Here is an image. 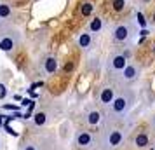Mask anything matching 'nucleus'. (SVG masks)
Returning <instances> with one entry per match:
<instances>
[{
	"label": "nucleus",
	"instance_id": "4",
	"mask_svg": "<svg viewBox=\"0 0 155 150\" xmlns=\"http://www.w3.org/2000/svg\"><path fill=\"white\" fill-rule=\"evenodd\" d=\"M133 35H134V30H133V26H131L129 23H119L112 32L113 40L119 42V44H127L131 38H133Z\"/></svg>",
	"mask_w": 155,
	"mask_h": 150
},
{
	"label": "nucleus",
	"instance_id": "28",
	"mask_svg": "<svg viewBox=\"0 0 155 150\" xmlns=\"http://www.w3.org/2000/svg\"><path fill=\"white\" fill-rule=\"evenodd\" d=\"M0 143H2V140H0Z\"/></svg>",
	"mask_w": 155,
	"mask_h": 150
},
{
	"label": "nucleus",
	"instance_id": "21",
	"mask_svg": "<svg viewBox=\"0 0 155 150\" xmlns=\"http://www.w3.org/2000/svg\"><path fill=\"white\" fill-rule=\"evenodd\" d=\"M5 96V87H4V84H0V100Z\"/></svg>",
	"mask_w": 155,
	"mask_h": 150
},
{
	"label": "nucleus",
	"instance_id": "5",
	"mask_svg": "<svg viewBox=\"0 0 155 150\" xmlns=\"http://www.w3.org/2000/svg\"><path fill=\"white\" fill-rule=\"evenodd\" d=\"M127 65L129 63H127V56L126 54H119V52H115V54H112V56L108 58L106 68H108V72H112V73H120Z\"/></svg>",
	"mask_w": 155,
	"mask_h": 150
},
{
	"label": "nucleus",
	"instance_id": "20",
	"mask_svg": "<svg viewBox=\"0 0 155 150\" xmlns=\"http://www.w3.org/2000/svg\"><path fill=\"white\" fill-rule=\"evenodd\" d=\"M4 128H5V131H7L9 135H12V136H18V133H16V131H12V128H11V126H7V124H5Z\"/></svg>",
	"mask_w": 155,
	"mask_h": 150
},
{
	"label": "nucleus",
	"instance_id": "3",
	"mask_svg": "<svg viewBox=\"0 0 155 150\" xmlns=\"http://www.w3.org/2000/svg\"><path fill=\"white\" fill-rule=\"evenodd\" d=\"M19 42V33L18 30L12 28H2V33H0V49L9 52L12 51Z\"/></svg>",
	"mask_w": 155,
	"mask_h": 150
},
{
	"label": "nucleus",
	"instance_id": "6",
	"mask_svg": "<svg viewBox=\"0 0 155 150\" xmlns=\"http://www.w3.org/2000/svg\"><path fill=\"white\" fill-rule=\"evenodd\" d=\"M140 66L138 65H133L129 63L124 68V70L119 73V79L120 82H124V84H129V82H134V80H138V77H140Z\"/></svg>",
	"mask_w": 155,
	"mask_h": 150
},
{
	"label": "nucleus",
	"instance_id": "27",
	"mask_svg": "<svg viewBox=\"0 0 155 150\" xmlns=\"http://www.w3.org/2000/svg\"><path fill=\"white\" fill-rule=\"evenodd\" d=\"M18 2H21V0H18Z\"/></svg>",
	"mask_w": 155,
	"mask_h": 150
},
{
	"label": "nucleus",
	"instance_id": "14",
	"mask_svg": "<svg viewBox=\"0 0 155 150\" xmlns=\"http://www.w3.org/2000/svg\"><path fill=\"white\" fill-rule=\"evenodd\" d=\"M148 143H150V140H148L147 133H140V135H136V138H134V145L138 148H145V147H148Z\"/></svg>",
	"mask_w": 155,
	"mask_h": 150
},
{
	"label": "nucleus",
	"instance_id": "7",
	"mask_svg": "<svg viewBox=\"0 0 155 150\" xmlns=\"http://www.w3.org/2000/svg\"><path fill=\"white\" fill-rule=\"evenodd\" d=\"M115 98H117V89L113 86H105L99 91V103L105 107H110Z\"/></svg>",
	"mask_w": 155,
	"mask_h": 150
},
{
	"label": "nucleus",
	"instance_id": "2",
	"mask_svg": "<svg viewBox=\"0 0 155 150\" xmlns=\"http://www.w3.org/2000/svg\"><path fill=\"white\" fill-rule=\"evenodd\" d=\"M122 142H124V133L120 129H106L101 138V147L103 150H115L122 145Z\"/></svg>",
	"mask_w": 155,
	"mask_h": 150
},
{
	"label": "nucleus",
	"instance_id": "13",
	"mask_svg": "<svg viewBox=\"0 0 155 150\" xmlns=\"http://www.w3.org/2000/svg\"><path fill=\"white\" fill-rule=\"evenodd\" d=\"M31 119H33V126L35 128H42V126H45V122H47V114L45 112H37Z\"/></svg>",
	"mask_w": 155,
	"mask_h": 150
},
{
	"label": "nucleus",
	"instance_id": "19",
	"mask_svg": "<svg viewBox=\"0 0 155 150\" xmlns=\"http://www.w3.org/2000/svg\"><path fill=\"white\" fill-rule=\"evenodd\" d=\"M23 150H38V148H37V145H33V143H26L23 147Z\"/></svg>",
	"mask_w": 155,
	"mask_h": 150
},
{
	"label": "nucleus",
	"instance_id": "10",
	"mask_svg": "<svg viewBox=\"0 0 155 150\" xmlns=\"http://www.w3.org/2000/svg\"><path fill=\"white\" fill-rule=\"evenodd\" d=\"M58 66H59V63H58V58L56 56H49V58H45V59H44L42 68H44V72H45L47 75H54V73L58 72Z\"/></svg>",
	"mask_w": 155,
	"mask_h": 150
},
{
	"label": "nucleus",
	"instance_id": "26",
	"mask_svg": "<svg viewBox=\"0 0 155 150\" xmlns=\"http://www.w3.org/2000/svg\"><path fill=\"white\" fill-rule=\"evenodd\" d=\"M153 52H155V47H153Z\"/></svg>",
	"mask_w": 155,
	"mask_h": 150
},
{
	"label": "nucleus",
	"instance_id": "17",
	"mask_svg": "<svg viewBox=\"0 0 155 150\" xmlns=\"http://www.w3.org/2000/svg\"><path fill=\"white\" fill-rule=\"evenodd\" d=\"M126 0H113L112 2V5H113V11L115 12H120V11H124L126 9Z\"/></svg>",
	"mask_w": 155,
	"mask_h": 150
},
{
	"label": "nucleus",
	"instance_id": "9",
	"mask_svg": "<svg viewBox=\"0 0 155 150\" xmlns=\"http://www.w3.org/2000/svg\"><path fill=\"white\" fill-rule=\"evenodd\" d=\"M92 42H94V38H92V33L91 32H82V33H78L77 37V44L80 49L84 51H89L92 47Z\"/></svg>",
	"mask_w": 155,
	"mask_h": 150
},
{
	"label": "nucleus",
	"instance_id": "23",
	"mask_svg": "<svg viewBox=\"0 0 155 150\" xmlns=\"http://www.w3.org/2000/svg\"><path fill=\"white\" fill-rule=\"evenodd\" d=\"M141 2H143V4H148V2H152V0H141Z\"/></svg>",
	"mask_w": 155,
	"mask_h": 150
},
{
	"label": "nucleus",
	"instance_id": "24",
	"mask_svg": "<svg viewBox=\"0 0 155 150\" xmlns=\"http://www.w3.org/2000/svg\"><path fill=\"white\" fill-rule=\"evenodd\" d=\"M152 124H153V128H155V117H153V122H152Z\"/></svg>",
	"mask_w": 155,
	"mask_h": 150
},
{
	"label": "nucleus",
	"instance_id": "25",
	"mask_svg": "<svg viewBox=\"0 0 155 150\" xmlns=\"http://www.w3.org/2000/svg\"><path fill=\"white\" fill-rule=\"evenodd\" d=\"M153 21H155V14H153Z\"/></svg>",
	"mask_w": 155,
	"mask_h": 150
},
{
	"label": "nucleus",
	"instance_id": "12",
	"mask_svg": "<svg viewBox=\"0 0 155 150\" xmlns=\"http://www.w3.org/2000/svg\"><path fill=\"white\" fill-rule=\"evenodd\" d=\"M101 30H103V19H101L99 16L92 18L91 23H89V32H91V33H99Z\"/></svg>",
	"mask_w": 155,
	"mask_h": 150
},
{
	"label": "nucleus",
	"instance_id": "11",
	"mask_svg": "<svg viewBox=\"0 0 155 150\" xmlns=\"http://www.w3.org/2000/svg\"><path fill=\"white\" fill-rule=\"evenodd\" d=\"M101 112L99 110H91L89 114H87V124L89 126H98V124H101Z\"/></svg>",
	"mask_w": 155,
	"mask_h": 150
},
{
	"label": "nucleus",
	"instance_id": "8",
	"mask_svg": "<svg viewBox=\"0 0 155 150\" xmlns=\"http://www.w3.org/2000/svg\"><path fill=\"white\" fill-rule=\"evenodd\" d=\"M75 145L80 148H87L92 145V135L89 131H78L75 135Z\"/></svg>",
	"mask_w": 155,
	"mask_h": 150
},
{
	"label": "nucleus",
	"instance_id": "18",
	"mask_svg": "<svg viewBox=\"0 0 155 150\" xmlns=\"http://www.w3.org/2000/svg\"><path fill=\"white\" fill-rule=\"evenodd\" d=\"M136 19H138V23H140L141 28H147V21H145V18H143V14H141V12H138V14H136Z\"/></svg>",
	"mask_w": 155,
	"mask_h": 150
},
{
	"label": "nucleus",
	"instance_id": "1",
	"mask_svg": "<svg viewBox=\"0 0 155 150\" xmlns=\"http://www.w3.org/2000/svg\"><path fill=\"white\" fill-rule=\"evenodd\" d=\"M134 105V94L131 91H126L122 94H117V98L113 100V103L108 107V115L112 117H124L129 114V110Z\"/></svg>",
	"mask_w": 155,
	"mask_h": 150
},
{
	"label": "nucleus",
	"instance_id": "15",
	"mask_svg": "<svg viewBox=\"0 0 155 150\" xmlns=\"http://www.w3.org/2000/svg\"><path fill=\"white\" fill-rule=\"evenodd\" d=\"M92 11H94L92 2H82V4H80V14L82 16H91Z\"/></svg>",
	"mask_w": 155,
	"mask_h": 150
},
{
	"label": "nucleus",
	"instance_id": "22",
	"mask_svg": "<svg viewBox=\"0 0 155 150\" xmlns=\"http://www.w3.org/2000/svg\"><path fill=\"white\" fill-rule=\"evenodd\" d=\"M4 117H5V115L0 114V128H4V126H5V124H4Z\"/></svg>",
	"mask_w": 155,
	"mask_h": 150
},
{
	"label": "nucleus",
	"instance_id": "16",
	"mask_svg": "<svg viewBox=\"0 0 155 150\" xmlns=\"http://www.w3.org/2000/svg\"><path fill=\"white\" fill-rule=\"evenodd\" d=\"M12 14V9L9 4H0V19H7Z\"/></svg>",
	"mask_w": 155,
	"mask_h": 150
}]
</instances>
